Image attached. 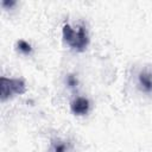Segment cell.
<instances>
[{
  "instance_id": "ba28073f",
  "label": "cell",
  "mask_w": 152,
  "mask_h": 152,
  "mask_svg": "<svg viewBox=\"0 0 152 152\" xmlns=\"http://www.w3.org/2000/svg\"><path fill=\"white\" fill-rule=\"evenodd\" d=\"M1 5H2V7H4V8H6V7L11 8L12 6H14V5H15V1H6V0H4V1L1 2Z\"/></svg>"
},
{
  "instance_id": "52a82bcc",
  "label": "cell",
  "mask_w": 152,
  "mask_h": 152,
  "mask_svg": "<svg viewBox=\"0 0 152 152\" xmlns=\"http://www.w3.org/2000/svg\"><path fill=\"white\" fill-rule=\"evenodd\" d=\"M66 84L70 88H75L78 84V81H77V78L74 75H68V77H66Z\"/></svg>"
},
{
  "instance_id": "3957f363",
  "label": "cell",
  "mask_w": 152,
  "mask_h": 152,
  "mask_svg": "<svg viewBox=\"0 0 152 152\" xmlns=\"http://www.w3.org/2000/svg\"><path fill=\"white\" fill-rule=\"evenodd\" d=\"M70 109L75 115H86L90 109V102L87 97L78 96L71 101Z\"/></svg>"
},
{
  "instance_id": "6da1fadb",
  "label": "cell",
  "mask_w": 152,
  "mask_h": 152,
  "mask_svg": "<svg viewBox=\"0 0 152 152\" xmlns=\"http://www.w3.org/2000/svg\"><path fill=\"white\" fill-rule=\"evenodd\" d=\"M62 34H63V40L75 51L82 52L89 45V36L83 25L78 26L75 30L70 25L65 24L62 28Z\"/></svg>"
},
{
  "instance_id": "277c9868",
  "label": "cell",
  "mask_w": 152,
  "mask_h": 152,
  "mask_svg": "<svg viewBox=\"0 0 152 152\" xmlns=\"http://www.w3.org/2000/svg\"><path fill=\"white\" fill-rule=\"evenodd\" d=\"M139 88L144 93H152V70H142L138 75Z\"/></svg>"
},
{
  "instance_id": "7a4b0ae2",
  "label": "cell",
  "mask_w": 152,
  "mask_h": 152,
  "mask_svg": "<svg viewBox=\"0 0 152 152\" xmlns=\"http://www.w3.org/2000/svg\"><path fill=\"white\" fill-rule=\"evenodd\" d=\"M26 91V84L21 78H10L2 76L0 78V97L6 101L15 95H21Z\"/></svg>"
},
{
  "instance_id": "8992f818",
  "label": "cell",
  "mask_w": 152,
  "mask_h": 152,
  "mask_svg": "<svg viewBox=\"0 0 152 152\" xmlns=\"http://www.w3.org/2000/svg\"><path fill=\"white\" fill-rule=\"evenodd\" d=\"M17 49L23 55H31L32 53V46L24 39H19L17 42Z\"/></svg>"
},
{
  "instance_id": "5b68a950",
  "label": "cell",
  "mask_w": 152,
  "mask_h": 152,
  "mask_svg": "<svg viewBox=\"0 0 152 152\" xmlns=\"http://www.w3.org/2000/svg\"><path fill=\"white\" fill-rule=\"evenodd\" d=\"M69 146L68 142L61 139H55L51 141V146H50V152H68Z\"/></svg>"
}]
</instances>
